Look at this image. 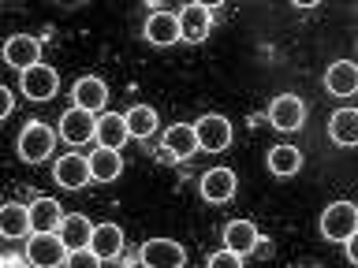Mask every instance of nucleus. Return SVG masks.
<instances>
[{
	"label": "nucleus",
	"mask_w": 358,
	"mask_h": 268,
	"mask_svg": "<svg viewBox=\"0 0 358 268\" xmlns=\"http://www.w3.org/2000/svg\"><path fill=\"white\" fill-rule=\"evenodd\" d=\"M27 265H38V268L67 265V246L60 239V231H34L27 246Z\"/></svg>",
	"instance_id": "1"
},
{
	"label": "nucleus",
	"mask_w": 358,
	"mask_h": 268,
	"mask_svg": "<svg viewBox=\"0 0 358 268\" xmlns=\"http://www.w3.org/2000/svg\"><path fill=\"white\" fill-rule=\"evenodd\" d=\"M355 231H358V209L351 205V201H336V205L324 209V216H321V234L324 239L347 242Z\"/></svg>",
	"instance_id": "2"
},
{
	"label": "nucleus",
	"mask_w": 358,
	"mask_h": 268,
	"mask_svg": "<svg viewBox=\"0 0 358 268\" xmlns=\"http://www.w3.org/2000/svg\"><path fill=\"white\" fill-rule=\"evenodd\" d=\"M52 142H56V134L45 127V123L34 119L19 134V156H22V161H30V164H38V161H45V156L52 153Z\"/></svg>",
	"instance_id": "3"
},
{
	"label": "nucleus",
	"mask_w": 358,
	"mask_h": 268,
	"mask_svg": "<svg viewBox=\"0 0 358 268\" xmlns=\"http://www.w3.org/2000/svg\"><path fill=\"white\" fill-rule=\"evenodd\" d=\"M138 253H142L138 261L153 265V268H183L187 265V250L172 239H150V242H142Z\"/></svg>",
	"instance_id": "4"
},
{
	"label": "nucleus",
	"mask_w": 358,
	"mask_h": 268,
	"mask_svg": "<svg viewBox=\"0 0 358 268\" xmlns=\"http://www.w3.org/2000/svg\"><path fill=\"white\" fill-rule=\"evenodd\" d=\"M268 123L276 131H299L306 123V100L295 97V94H284L268 105Z\"/></svg>",
	"instance_id": "5"
},
{
	"label": "nucleus",
	"mask_w": 358,
	"mask_h": 268,
	"mask_svg": "<svg viewBox=\"0 0 358 268\" xmlns=\"http://www.w3.org/2000/svg\"><path fill=\"white\" fill-rule=\"evenodd\" d=\"M60 138H67L71 145H83L90 138H97V116L90 108H67L60 119Z\"/></svg>",
	"instance_id": "6"
},
{
	"label": "nucleus",
	"mask_w": 358,
	"mask_h": 268,
	"mask_svg": "<svg viewBox=\"0 0 358 268\" xmlns=\"http://www.w3.org/2000/svg\"><path fill=\"white\" fill-rule=\"evenodd\" d=\"M194 134H198V149L206 153H220L231 145V123L224 116H201L194 123Z\"/></svg>",
	"instance_id": "7"
},
{
	"label": "nucleus",
	"mask_w": 358,
	"mask_h": 268,
	"mask_svg": "<svg viewBox=\"0 0 358 268\" xmlns=\"http://www.w3.org/2000/svg\"><path fill=\"white\" fill-rule=\"evenodd\" d=\"M4 60H8V67H15V71H30V67H38L41 64L38 38H30V34H15V38H8Z\"/></svg>",
	"instance_id": "8"
},
{
	"label": "nucleus",
	"mask_w": 358,
	"mask_h": 268,
	"mask_svg": "<svg viewBox=\"0 0 358 268\" xmlns=\"http://www.w3.org/2000/svg\"><path fill=\"white\" fill-rule=\"evenodd\" d=\"M209 27H213V11L206 4H187L183 11H179V38L198 45L209 38Z\"/></svg>",
	"instance_id": "9"
},
{
	"label": "nucleus",
	"mask_w": 358,
	"mask_h": 268,
	"mask_svg": "<svg viewBox=\"0 0 358 268\" xmlns=\"http://www.w3.org/2000/svg\"><path fill=\"white\" fill-rule=\"evenodd\" d=\"M52 179L60 186H67V190H83L90 179V156H78V153H67V156H60L56 161V168H52Z\"/></svg>",
	"instance_id": "10"
},
{
	"label": "nucleus",
	"mask_w": 358,
	"mask_h": 268,
	"mask_svg": "<svg viewBox=\"0 0 358 268\" xmlns=\"http://www.w3.org/2000/svg\"><path fill=\"white\" fill-rule=\"evenodd\" d=\"M56 86H60V78H56L52 67H30V71H22V94H27L30 100H49L56 94Z\"/></svg>",
	"instance_id": "11"
},
{
	"label": "nucleus",
	"mask_w": 358,
	"mask_h": 268,
	"mask_svg": "<svg viewBox=\"0 0 358 268\" xmlns=\"http://www.w3.org/2000/svg\"><path fill=\"white\" fill-rule=\"evenodd\" d=\"M90 250H94L101 261H112V257L123 253V231L116 223H94V234H90Z\"/></svg>",
	"instance_id": "12"
},
{
	"label": "nucleus",
	"mask_w": 358,
	"mask_h": 268,
	"mask_svg": "<svg viewBox=\"0 0 358 268\" xmlns=\"http://www.w3.org/2000/svg\"><path fill=\"white\" fill-rule=\"evenodd\" d=\"M235 194V172L231 168H209L206 175H201V198L206 201H228Z\"/></svg>",
	"instance_id": "13"
},
{
	"label": "nucleus",
	"mask_w": 358,
	"mask_h": 268,
	"mask_svg": "<svg viewBox=\"0 0 358 268\" xmlns=\"http://www.w3.org/2000/svg\"><path fill=\"white\" fill-rule=\"evenodd\" d=\"M145 41L150 45H176L179 41V15H172V11H153L145 19Z\"/></svg>",
	"instance_id": "14"
},
{
	"label": "nucleus",
	"mask_w": 358,
	"mask_h": 268,
	"mask_svg": "<svg viewBox=\"0 0 358 268\" xmlns=\"http://www.w3.org/2000/svg\"><path fill=\"white\" fill-rule=\"evenodd\" d=\"M324 89H329L332 97H351L358 89V67L351 60H340L329 67V75H324Z\"/></svg>",
	"instance_id": "15"
},
{
	"label": "nucleus",
	"mask_w": 358,
	"mask_h": 268,
	"mask_svg": "<svg viewBox=\"0 0 358 268\" xmlns=\"http://www.w3.org/2000/svg\"><path fill=\"white\" fill-rule=\"evenodd\" d=\"M254 242H257V228L250 220H231L228 228H224V246H228L231 253H239V257L254 253Z\"/></svg>",
	"instance_id": "16"
},
{
	"label": "nucleus",
	"mask_w": 358,
	"mask_h": 268,
	"mask_svg": "<svg viewBox=\"0 0 358 268\" xmlns=\"http://www.w3.org/2000/svg\"><path fill=\"white\" fill-rule=\"evenodd\" d=\"M60 239L67 250H90V234H94V228H90V220L86 216H78V212H71V216H64L60 220Z\"/></svg>",
	"instance_id": "17"
},
{
	"label": "nucleus",
	"mask_w": 358,
	"mask_h": 268,
	"mask_svg": "<svg viewBox=\"0 0 358 268\" xmlns=\"http://www.w3.org/2000/svg\"><path fill=\"white\" fill-rule=\"evenodd\" d=\"M131 138L127 131V116H116V112H105V116L97 119V142L105 145V149H120L123 142Z\"/></svg>",
	"instance_id": "18"
},
{
	"label": "nucleus",
	"mask_w": 358,
	"mask_h": 268,
	"mask_svg": "<svg viewBox=\"0 0 358 268\" xmlns=\"http://www.w3.org/2000/svg\"><path fill=\"white\" fill-rule=\"evenodd\" d=\"M71 97H75V105H78V108H90V112H97V108L108 100V89H105V82H101V78L86 75V78H78V82H75Z\"/></svg>",
	"instance_id": "19"
},
{
	"label": "nucleus",
	"mask_w": 358,
	"mask_h": 268,
	"mask_svg": "<svg viewBox=\"0 0 358 268\" xmlns=\"http://www.w3.org/2000/svg\"><path fill=\"white\" fill-rule=\"evenodd\" d=\"M0 231H4L8 239H22L27 231H34L30 209H27V205H19V201H8V205L0 209Z\"/></svg>",
	"instance_id": "20"
},
{
	"label": "nucleus",
	"mask_w": 358,
	"mask_h": 268,
	"mask_svg": "<svg viewBox=\"0 0 358 268\" xmlns=\"http://www.w3.org/2000/svg\"><path fill=\"white\" fill-rule=\"evenodd\" d=\"M120 172H123L120 149H105V145H101L97 153H90V175H94L97 183H112V179H120Z\"/></svg>",
	"instance_id": "21"
},
{
	"label": "nucleus",
	"mask_w": 358,
	"mask_h": 268,
	"mask_svg": "<svg viewBox=\"0 0 358 268\" xmlns=\"http://www.w3.org/2000/svg\"><path fill=\"white\" fill-rule=\"evenodd\" d=\"M164 149L172 153V156H179V161H187V156L198 149V134H194V127H187V123H176V127H168V134H164Z\"/></svg>",
	"instance_id": "22"
},
{
	"label": "nucleus",
	"mask_w": 358,
	"mask_h": 268,
	"mask_svg": "<svg viewBox=\"0 0 358 268\" xmlns=\"http://www.w3.org/2000/svg\"><path fill=\"white\" fill-rule=\"evenodd\" d=\"M60 220H64V212H60V205H56L52 198H34V205H30L34 231H56Z\"/></svg>",
	"instance_id": "23"
},
{
	"label": "nucleus",
	"mask_w": 358,
	"mask_h": 268,
	"mask_svg": "<svg viewBox=\"0 0 358 268\" xmlns=\"http://www.w3.org/2000/svg\"><path fill=\"white\" fill-rule=\"evenodd\" d=\"M302 168V153L295 149V145H273V149H268V172L273 175H295Z\"/></svg>",
	"instance_id": "24"
},
{
	"label": "nucleus",
	"mask_w": 358,
	"mask_h": 268,
	"mask_svg": "<svg viewBox=\"0 0 358 268\" xmlns=\"http://www.w3.org/2000/svg\"><path fill=\"white\" fill-rule=\"evenodd\" d=\"M329 134L336 138V145H355L358 142V112L355 108H340L329 123Z\"/></svg>",
	"instance_id": "25"
},
{
	"label": "nucleus",
	"mask_w": 358,
	"mask_h": 268,
	"mask_svg": "<svg viewBox=\"0 0 358 268\" xmlns=\"http://www.w3.org/2000/svg\"><path fill=\"white\" fill-rule=\"evenodd\" d=\"M127 131H131V138H150L157 131V112L150 105H134L127 112Z\"/></svg>",
	"instance_id": "26"
},
{
	"label": "nucleus",
	"mask_w": 358,
	"mask_h": 268,
	"mask_svg": "<svg viewBox=\"0 0 358 268\" xmlns=\"http://www.w3.org/2000/svg\"><path fill=\"white\" fill-rule=\"evenodd\" d=\"M67 265L71 268H97V265H105L101 257L90 250V253H83V250H71V257H67Z\"/></svg>",
	"instance_id": "27"
},
{
	"label": "nucleus",
	"mask_w": 358,
	"mask_h": 268,
	"mask_svg": "<svg viewBox=\"0 0 358 268\" xmlns=\"http://www.w3.org/2000/svg\"><path fill=\"white\" fill-rule=\"evenodd\" d=\"M243 265V257L239 253H231V250H224V253H213L209 257V268H239Z\"/></svg>",
	"instance_id": "28"
},
{
	"label": "nucleus",
	"mask_w": 358,
	"mask_h": 268,
	"mask_svg": "<svg viewBox=\"0 0 358 268\" xmlns=\"http://www.w3.org/2000/svg\"><path fill=\"white\" fill-rule=\"evenodd\" d=\"M254 253H257V257H273V242H268V239H257V242H254Z\"/></svg>",
	"instance_id": "29"
},
{
	"label": "nucleus",
	"mask_w": 358,
	"mask_h": 268,
	"mask_svg": "<svg viewBox=\"0 0 358 268\" xmlns=\"http://www.w3.org/2000/svg\"><path fill=\"white\" fill-rule=\"evenodd\" d=\"M8 112H11V94H8V89H0V116H8Z\"/></svg>",
	"instance_id": "30"
}]
</instances>
